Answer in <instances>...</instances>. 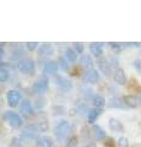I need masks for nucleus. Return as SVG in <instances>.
<instances>
[{"mask_svg":"<svg viewBox=\"0 0 141 147\" xmlns=\"http://www.w3.org/2000/svg\"><path fill=\"white\" fill-rule=\"evenodd\" d=\"M70 132H71V125H70V123L66 121V120L60 121L55 126V129H54V135H55L57 139L60 140V141L65 140Z\"/></svg>","mask_w":141,"mask_h":147,"instance_id":"1","label":"nucleus"},{"mask_svg":"<svg viewBox=\"0 0 141 147\" xmlns=\"http://www.w3.org/2000/svg\"><path fill=\"white\" fill-rule=\"evenodd\" d=\"M19 71L24 75H33L34 70H36V64L32 59L30 58H26V59H22V60L19 63Z\"/></svg>","mask_w":141,"mask_h":147,"instance_id":"2","label":"nucleus"},{"mask_svg":"<svg viewBox=\"0 0 141 147\" xmlns=\"http://www.w3.org/2000/svg\"><path fill=\"white\" fill-rule=\"evenodd\" d=\"M4 120L13 129H19L22 126V119L15 112H5L4 113Z\"/></svg>","mask_w":141,"mask_h":147,"instance_id":"3","label":"nucleus"},{"mask_svg":"<svg viewBox=\"0 0 141 147\" xmlns=\"http://www.w3.org/2000/svg\"><path fill=\"white\" fill-rule=\"evenodd\" d=\"M39 127L38 125H34V124H31V125L26 126L24 129V131H22L21 134V137L24 139L25 141H28V140H32V139H36L39 132Z\"/></svg>","mask_w":141,"mask_h":147,"instance_id":"4","label":"nucleus"},{"mask_svg":"<svg viewBox=\"0 0 141 147\" xmlns=\"http://www.w3.org/2000/svg\"><path fill=\"white\" fill-rule=\"evenodd\" d=\"M6 99H7V103L10 107H16V105L21 102L22 96L17 90H10V91H7V93H6Z\"/></svg>","mask_w":141,"mask_h":147,"instance_id":"5","label":"nucleus"},{"mask_svg":"<svg viewBox=\"0 0 141 147\" xmlns=\"http://www.w3.org/2000/svg\"><path fill=\"white\" fill-rule=\"evenodd\" d=\"M48 79L47 77H40V79L38 80H36L34 81V84H33V92L34 93H44L45 91L48 90Z\"/></svg>","mask_w":141,"mask_h":147,"instance_id":"6","label":"nucleus"},{"mask_svg":"<svg viewBox=\"0 0 141 147\" xmlns=\"http://www.w3.org/2000/svg\"><path fill=\"white\" fill-rule=\"evenodd\" d=\"M113 79H114V82L119 86H124L126 84V75L125 71L123 69H117L114 71V75H113Z\"/></svg>","mask_w":141,"mask_h":147,"instance_id":"7","label":"nucleus"},{"mask_svg":"<svg viewBox=\"0 0 141 147\" xmlns=\"http://www.w3.org/2000/svg\"><path fill=\"white\" fill-rule=\"evenodd\" d=\"M85 80L90 82V84H96V82L99 81V72L96 70V69H91V70H87L85 72Z\"/></svg>","mask_w":141,"mask_h":147,"instance_id":"8","label":"nucleus"},{"mask_svg":"<svg viewBox=\"0 0 141 147\" xmlns=\"http://www.w3.org/2000/svg\"><path fill=\"white\" fill-rule=\"evenodd\" d=\"M55 82H57V85L59 86V88H60L61 91L67 92V91H70V90L72 88L71 81H70L69 79H65V77L58 76V77H57V80H55Z\"/></svg>","mask_w":141,"mask_h":147,"instance_id":"9","label":"nucleus"},{"mask_svg":"<svg viewBox=\"0 0 141 147\" xmlns=\"http://www.w3.org/2000/svg\"><path fill=\"white\" fill-rule=\"evenodd\" d=\"M59 69V65L57 61H48L44 64L43 66V74L45 75H53V74H55Z\"/></svg>","mask_w":141,"mask_h":147,"instance_id":"10","label":"nucleus"},{"mask_svg":"<svg viewBox=\"0 0 141 147\" xmlns=\"http://www.w3.org/2000/svg\"><path fill=\"white\" fill-rule=\"evenodd\" d=\"M36 147H53V140L49 136H39L36 139Z\"/></svg>","mask_w":141,"mask_h":147,"instance_id":"11","label":"nucleus"},{"mask_svg":"<svg viewBox=\"0 0 141 147\" xmlns=\"http://www.w3.org/2000/svg\"><path fill=\"white\" fill-rule=\"evenodd\" d=\"M108 126L109 129H111L112 131L114 132H121L123 130H124V127H123V124L118 120V119L115 118H111L108 120Z\"/></svg>","mask_w":141,"mask_h":147,"instance_id":"12","label":"nucleus"},{"mask_svg":"<svg viewBox=\"0 0 141 147\" xmlns=\"http://www.w3.org/2000/svg\"><path fill=\"white\" fill-rule=\"evenodd\" d=\"M90 50L96 58H99L103 54V43H91Z\"/></svg>","mask_w":141,"mask_h":147,"instance_id":"13","label":"nucleus"},{"mask_svg":"<svg viewBox=\"0 0 141 147\" xmlns=\"http://www.w3.org/2000/svg\"><path fill=\"white\" fill-rule=\"evenodd\" d=\"M20 109H21V113L24 114V115H26V117H30L31 114H32V112H33L32 103H31L30 100H24V102L21 103Z\"/></svg>","mask_w":141,"mask_h":147,"instance_id":"14","label":"nucleus"},{"mask_svg":"<svg viewBox=\"0 0 141 147\" xmlns=\"http://www.w3.org/2000/svg\"><path fill=\"white\" fill-rule=\"evenodd\" d=\"M99 69H101V71L106 76H109L111 72H112V65H111V63H109V60H107V59H103V60L99 61Z\"/></svg>","mask_w":141,"mask_h":147,"instance_id":"15","label":"nucleus"},{"mask_svg":"<svg viewBox=\"0 0 141 147\" xmlns=\"http://www.w3.org/2000/svg\"><path fill=\"white\" fill-rule=\"evenodd\" d=\"M123 100H124V103H125L126 107H129V108H135V107H138L139 99L136 98L134 94H128V96H125V97L123 98Z\"/></svg>","mask_w":141,"mask_h":147,"instance_id":"16","label":"nucleus"},{"mask_svg":"<svg viewBox=\"0 0 141 147\" xmlns=\"http://www.w3.org/2000/svg\"><path fill=\"white\" fill-rule=\"evenodd\" d=\"M38 53H39V55H52V54H54V47L49 43L42 44L39 47Z\"/></svg>","mask_w":141,"mask_h":147,"instance_id":"17","label":"nucleus"},{"mask_svg":"<svg viewBox=\"0 0 141 147\" xmlns=\"http://www.w3.org/2000/svg\"><path fill=\"white\" fill-rule=\"evenodd\" d=\"M80 64H81V66L85 67V69H88V70H91L93 66V60H92V58L90 57V55H82L80 59Z\"/></svg>","mask_w":141,"mask_h":147,"instance_id":"18","label":"nucleus"},{"mask_svg":"<svg viewBox=\"0 0 141 147\" xmlns=\"http://www.w3.org/2000/svg\"><path fill=\"white\" fill-rule=\"evenodd\" d=\"M101 115V109L98 108H92L88 110L87 113V118H88V121L90 123H94L98 119V117Z\"/></svg>","mask_w":141,"mask_h":147,"instance_id":"19","label":"nucleus"},{"mask_svg":"<svg viewBox=\"0 0 141 147\" xmlns=\"http://www.w3.org/2000/svg\"><path fill=\"white\" fill-rule=\"evenodd\" d=\"M108 105L112 108H124L125 103H124V100L120 98H111L108 102Z\"/></svg>","mask_w":141,"mask_h":147,"instance_id":"20","label":"nucleus"},{"mask_svg":"<svg viewBox=\"0 0 141 147\" xmlns=\"http://www.w3.org/2000/svg\"><path fill=\"white\" fill-rule=\"evenodd\" d=\"M92 131H93V136L96 137V140H103L104 137H106V132L102 130V127H101V126L94 125Z\"/></svg>","mask_w":141,"mask_h":147,"instance_id":"21","label":"nucleus"},{"mask_svg":"<svg viewBox=\"0 0 141 147\" xmlns=\"http://www.w3.org/2000/svg\"><path fill=\"white\" fill-rule=\"evenodd\" d=\"M65 59L66 60H69V61H75L76 60V58H77V53L75 52L74 49H71V48H67L65 50Z\"/></svg>","mask_w":141,"mask_h":147,"instance_id":"22","label":"nucleus"},{"mask_svg":"<svg viewBox=\"0 0 141 147\" xmlns=\"http://www.w3.org/2000/svg\"><path fill=\"white\" fill-rule=\"evenodd\" d=\"M104 104H106V99H104L102 96H93V105H94V108L101 109Z\"/></svg>","mask_w":141,"mask_h":147,"instance_id":"23","label":"nucleus"},{"mask_svg":"<svg viewBox=\"0 0 141 147\" xmlns=\"http://www.w3.org/2000/svg\"><path fill=\"white\" fill-rule=\"evenodd\" d=\"M10 79V72L6 69H0V82H5Z\"/></svg>","mask_w":141,"mask_h":147,"instance_id":"24","label":"nucleus"},{"mask_svg":"<svg viewBox=\"0 0 141 147\" xmlns=\"http://www.w3.org/2000/svg\"><path fill=\"white\" fill-rule=\"evenodd\" d=\"M118 146L119 147H129V140L124 136L119 137V139H118Z\"/></svg>","mask_w":141,"mask_h":147,"instance_id":"25","label":"nucleus"},{"mask_svg":"<svg viewBox=\"0 0 141 147\" xmlns=\"http://www.w3.org/2000/svg\"><path fill=\"white\" fill-rule=\"evenodd\" d=\"M59 64H60V66L63 67V70H69V63H67V60H65V58H60L59 59Z\"/></svg>","mask_w":141,"mask_h":147,"instance_id":"26","label":"nucleus"},{"mask_svg":"<svg viewBox=\"0 0 141 147\" xmlns=\"http://www.w3.org/2000/svg\"><path fill=\"white\" fill-rule=\"evenodd\" d=\"M133 66L135 67V70L139 74H141V59H135L133 61Z\"/></svg>","mask_w":141,"mask_h":147,"instance_id":"27","label":"nucleus"},{"mask_svg":"<svg viewBox=\"0 0 141 147\" xmlns=\"http://www.w3.org/2000/svg\"><path fill=\"white\" fill-rule=\"evenodd\" d=\"M66 147H77V139L76 137H70L66 144Z\"/></svg>","mask_w":141,"mask_h":147,"instance_id":"28","label":"nucleus"},{"mask_svg":"<svg viewBox=\"0 0 141 147\" xmlns=\"http://www.w3.org/2000/svg\"><path fill=\"white\" fill-rule=\"evenodd\" d=\"M37 47H38L37 42H27L26 43V48L28 50H34V49H37Z\"/></svg>","mask_w":141,"mask_h":147,"instance_id":"29","label":"nucleus"},{"mask_svg":"<svg viewBox=\"0 0 141 147\" xmlns=\"http://www.w3.org/2000/svg\"><path fill=\"white\" fill-rule=\"evenodd\" d=\"M75 52L77 54H81L84 52V44L82 43H75Z\"/></svg>","mask_w":141,"mask_h":147,"instance_id":"30","label":"nucleus"},{"mask_svg":"<svg viewBox=\"0 0 141 147\" xmlns=\"http://www.w3.org/2000/svg\"><path fill=\"white\" fill-rule=\"evenodd\" d=\"M38 127H39L40 131L48 130V123H47V121H40V123L38 124Z\"/></svg>","mask_w":141,"mask_h":147,"instance_id":"31","label":"nucleus"},{"mask_svg":"<svg viewBox=\"0 0 141 147\" xmlns=\"http://www.w3.org/2000/svg\"><path fill=\"white\" fill-rule=\"evenodd\" d=\"M3 55H4V50L0 48V60H1V58H3Z\"/></svg>","mask_w":141,"mask_h":147,"instance_id":"32","label":"nucleus"},{"mask_svg":"<svg viewBox=\"0 0 141 147\" xmlns=\"http://www.w3.org/2000/svg\"><path fill=\"white\" fill-rule=\"evenodd\" d=\"M86 147H97V145H96V144H88Z\"/></svg>","mask_w":141,"mask_h":147,"instance_id":"33","label":"nucleus"},{"mask_svg":"<svg viewBox=\"0 0 141 147\" xmlns=\"http://www.w3.org/2000/svg\"><path fill=\"white\" fill-rule=\"evenodd\" d=\"M139 103L141 104V96H140V98H139Z\"/></svg>","mask_w":141,"mask_h":147,"instance_id":"34","label":"nucleus"}]
</instances>
